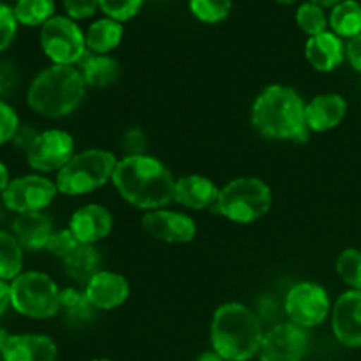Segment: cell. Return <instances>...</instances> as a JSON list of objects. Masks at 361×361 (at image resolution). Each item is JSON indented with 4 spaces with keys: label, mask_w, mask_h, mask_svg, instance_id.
I'll return each instance as SVG.
<instances>
[{
    "label": "cell",
    "mask_w": 361,
    "mask_h": 361,
    "mask_svg": "<svg viewBox=\"0 0 361 361\" xmlns=\"http://www.w3.org/2000/svg\"><path fill=\"white\" fill-rule=\"evenodd\" d=\"M120 196L141 210H161L175 201L171 171L150 155H126L116 162L111 178Z\"/></svg>",
    "instance_id": "6da1fadb"
},
{
    "label": "cell",
    "mask_w": 361,
    "mask_h": 361,
    "mask_svg": "<svg viewBox=\"0 0 361 361\" xmlns=\"http://www.w3.org/2000/svg\"><path fill=\"white\" fill-rule=\"evenodd\" d=\"M305 106L307 102L293 87L270 85L254 101L250 122L268 140L307 143L310 130L307 127Z\"/></svg>",
    "instance_id": "7a4b0ae2"
},
{
    "label": "cell",
    "mask_w": 361,
    "mask_h": 361,
    "mask_svg": "<svg viewBox=\"0 0 361 361\" xmlns=\"http://www.w3.org/2000/svg\"><path fill=\"white\" fill-rule=\"evenodd\" d=\"M264 331L252 309L238 302L222 303L210 324L212 349L224 361H249L257 356Z\"/></svg>",
    "instance_id": "3957f363"
},
{
    "label": "cell",
    "mask_w": 361,
    "mask_h": 361,
    "mask_svg": "<svg viewBox=\"0 0 361 361\" xmlns=\"http://www.w3.org/2000/svg\"><path fill=\"white\" fill-rule=\"evenodd\" d=\"M87 83L76 66L51 63L34 76L27 90V104L44 118L71 115L83 101Z\"/></svg>",
    "instance_id": "277c9868"
},
{
    "label": "cell",
    "mask_w": 361,
    "mask_h": 361,
    "mask_svg": "<svg viewBox=\"0 0 361 361\" xmlns=\"http://www.w3.org/2000/svg\"><path fill=\"white\" fill-rule=\"evenodd\" d=\"M118 159L102 148L74 154V157L56 173V189L66 196H83L104 187L113 178Z\"/></svg>",
    "instance_id": "5b68a950"
},
{
    "label": "cell",
    "mask_w": 361,
    "mask_h": 361,
    "mask_svg": "<svg viewBox=\"0 0 361 361\" xmlns=\"http://www.w3.org/2000/svg\"><path fill=\"white\" fill-rule=\"evenodd\" d=\"M271 189L256 176H240L219 190L214 210L236 224H252L268 214Z\"/></svg>",
    "instance_id": "8992f818"
},
{
    "label": "cell",
    "mask_w": 361,
    "mask_h": 361,
    "mask_svg": "<svg viewBox=\"0 0 361 361\" xmlns=\"http://www.w3.org/2000/svg\"><path fill=\"white\" fill-rule=\"evenodd\" d=\"M60 291L44 271H21L11 281L13 310L28 319H51L60 312Z\"/></svg>",
    "instance_id": "52a82bcc"
},
{
    "label": "cell",
    "mask_w": 361,
    "mask_h": 361,
    "mask_svg": "<svg viewBox=\"0 0 361 361\" xmlns=\"http://www.w3.org/2000/svg\"><path fill=\"white\" fill-rule=\"evenodd\" d=\"M44 55L56 66H78L87 56V41L80 25L69 16H53L39 34Z\"/></svg>",
    "instance_id": "ba28073f"
},
{
    "label": "cell",
    "mask_w": 361,
    "mask_h": 361,
    "mask_svg": "<svg viewBox=\"0 0 361 361\" xmlns=\"http://www.w3.org/2000/svg\"><path fill=\"white\" fill-rule=\"evenodd\" d=\"M56 194L59 189L53 180L39 173H32L11 180L0 200L7 210L20 215L44 212L55 201Z\"/></svg>",
    "instance_id": "9c48e42d"
},
{
    "label": "cell",
    "mask_w": 361,
    "mask_h": 361,
    "mask_svg": "<svg viewBox=\"0 0 361 361\" xmlns=\"http://www.w3.org/2000/svg\"><path fill=\"white\" fill-rule=\"evenodd\" d=\"M284 309L291 323L309 330L324 323L331 312V302L323 286L302 281L291 286L286 295Z\"/></svg>",
    "instance_id": "30bf717a"
},
{
    "label": "cell",
    "mask_w": 361,
    "mask_h": 361,
    "mask_svg": "<svg viewBox=\"0 0 361 361\" xmlns=\"http://www.w3.org/2000/svg\"><path fill=\"white\" fill-rule=\"evenodd\" d=\"M25 157L39 175L59 173L74 157V140L67 130L46 129L35 136Z\"/></svg>",
    "instance_id": "8fae6325"
},
{
    "label": "cell",
    "mask_w": 361,
    "mask_h": 361,
    "mask_svg": "<svg viewBox=\"0 0 361 361\" xmlns=\"http://www.w3.org/2000/svg\"><path fill=\"white\" fill-rule=\"evenodd\" d=\"M309 349V334L295 323H281L264 334L259 361H302Z\"/></svg>",
    "instance_id": "7c38bea8"
},
{
    "label": "cell",
    "mask_w": 361,
    "mask_h": 361,
    "mask_svg": "<svg viewBox=\"0 0 361 361\" xmlns=\"http://www.w3.org/2000/svg\"><path fill=\"white\" fill-rule=\"evenodd\" d=\"M141 226L152 238L164 243H189L196 238V222L182 212L152 210L141 217Z\"/></svg>",
    "instance_id": "4fadbf2b"
},
{
    "label": "cell",
    "mask_w": 361,
    "mask_h": 361,
    "mask_svg": "<svg viewBox=\"0 0 361 361\" xmlns=\"http://www.w3.org/2000/svg\"><path fill=\"white\" fill-rule=\"evenodd\" d=\"M331 330L345 348H361V291L342 293L331 307Z\"/></svg>",
    "instance_id": "5bb4252c"
},
{
    "label": "cell",
    "mask_w": 361,
    "mask_h": 361,
    "mask_svg": "<svg viewBox=\"0 0 361 361\" xmlns=\"http://www.w3.org/2000/svg\"><path fill=\"white\" fill-rule=\"evenodd\" d=\"M85 295L88 302L99 310H113L127 302L130 295L129 282L123 275L109 270H99L85 284Z\"/></svg>",
    "instance_id": "9a60e30c"
},
{
    "label": "cell",
    "mask_w": 361,
    "mask_h": 361,
    "mask_svg": "<svg viewBox=\"0 0 361 361\" xmlns=\"http://www.w3.org/2000/svg\"><path fill=\"white\" fill-rule=\"evenodd\" d=\"M69 229L83 245H95L108 238L113 229V215L102 204L88 203L80 207L69 221Z\"/></svg>",
    "instance_id": "2e32d148"
},
{
    "label": "cell",
    "mask_w": 361,
    "mask_h": 361,
    "mask_svg": "<svg viewBox=\"0 0 361 361\" xmlns=\"http://www.w3.org/2000/svg\"><path fill=\"white\" fill-rule=\"evenodd\" d=\"M59 348L55 341L42 334L11 335L0 353L2 361H56Z\"/></svg>",
    "instance_id": "e0dca14e"
},
{
    "label": "cell",
    "mask_w": 361,
    "mask_h": 361,
    "mask_svg": "<svg viewBox=\"0 0 361 361\" xmlns=\"http://www.w3.org/2000/svg\"><path fill=\"white\" fill-rule=\"evenodd\" d=\"M348 113V101L341 94H321L305 106V120L310 133H326L341 126Z\"/></svg>",
    "instance_id": "ac0fdd59"
},
{
    "label": "cell",
    "mask_w": 361,
    "mask_h": 361,
    "mask_svg": "<svg viewBox=\"0 0 361 361\" xmlns=\"http://www.w3.org/2000/svg\"><path fill=\"white\" fill-rule=\"evenodd\" d=\"M55 233L53 221L44 212H32V214H20L13 221V235L28 252L46 250L49 238Z\"/></svg>",
    "instance_id": "d6986e66"
},
{
    "label": "cell",
    "mask_w": 361,
    "mask_h": 361,
    "mask_svg": "<svg viewBox=\"0 0 361 361\" xmlns=\"http://www.w3.org/2000/svg\"><path fill=\"white\" fill-rule=\"evenodd\" d=\"M305 56L310 66L319 73H331L345 59V44L342 37L331 30H324L309 37L305 44Z\"/></svg>",
    "instance_id": "ffe728a7"
},
{
    "label": "cell",
    "mask_w": 361,
    "mask_h": 361,
    "mask_svg": "<svg viewBox=\"0 0 361 361\" xmlns=\"http://www.w3.org/2000/svg\"><path fill=\"white\" fill-rule=\"evenodd\" d=\"M219 187L214 180L203 175H187L176 180L175 201L190 210H207L214 208L219 197Z\"/></svg>",
    "instance_id": "44dd1931"
},
{
    "label": "cell",
    "mask_w": 361,
    "mask_h": 361,
    "mask_svg": "<svg viewBox=\"0 0 361 361\" xmlns=\"http://www.w3.org/2000/svg\"><path fill=\"white\" fill-rule=\"evenodd\" d=\"M87 87L108 88L116 83L120 78V63L109 55H94L87 53L83 60L78 63Z\"/></svg>",
    "instance_id": "7402d4cb"
},
{
    "label": "cell",
    "mask_w": 361,
    "mask_h": 361,
    "mask_svg": "<svg viewBox=\"0 0 361 361\" xmlns=\"http://www.w3.org/2000/svg\"><path fill=\"white\" fill-rule=\"evenodd\" d=\"M123 37V25L111 18H101L95 20L85 32L88 53L94 55H108L113 49L118 48Z\"/></svg>",
    "instance_id": "603a6c76"
},
{
    "label": "cell",
    "mask_w": 361,
    "mask_h": 361,
    "mask_svg": "<svg viewBox=\"0 0 361 361\" xmlns=\"http://www.w3.org/2000/svg\"><path fill=\"white\" fill-rule=\"evenodd\" d=\"M62 263L63 270H66V274L69 277L87 284L99 271V267H101V254L97 252V249L94 245H83V243H80L66 259H62Z\"/></svg>",
    "instance_id": "cb8c5ba5"
},
{
    "label": "cell",
    "mask_w": 361,
    "mask_h": 361,
    "mask_svg": "<svg viewBox=\"0 0 361 361\" xmlns=\"http://www.w3.org/2000/svg\"><path fill=\"white\" fill-rule=\"evenodd\" d=\"M328 23L331 32L338 37H356L361 34V6L356 0H342L341 4L331 7Z\"/></svg>",
    "instance_id": "d4e9b609"
},
{
    "label": "cell",
    "mask_w": 361,
    "mask_h": 361,
    "mask_svg": "<svg viewBox=\"0 0 361 361\" xmlns=\"http://www.w3.org/2000/svg\"><path fill=\"white\" fill-rule=\"evenodd\" d=\"M23 247L13 233L0 229V281H14L23 271Z\"/></svg>",
    "instance_id": "484cf974"
},
{
    "label": "cell",
    "mask_w": 361,
    "mask_h": 361,
    "mask_svg": "<svg viewBox=\"0 0 361 361\" xmlns=\"http://www.w3.org/2000/svg\"><path fill=\"white\" fill-rule=\"evenodd\" d=\"M18 23L25 27H42L55 16L53 0H18L13 7Z\"/></svg>",
    "instance_id": "4316f807"
},
{
    "label": "cell",
    "mask_w": 361,
    "mask_h": 361,
    "mask_svg": "<svg viewBox=\"0 0 361 361\" xmlns=\"http://www.w3.org/2000/svg\"><path fill=\"white\" fill-rule=\"evenodd\" d=\"M60 312L73 323H87L94 312V305L88 302L85 291L67 288L60 291Z\"/></svg>",
    "instance_id": "83f0119b"
},
{
    "label": "cell",
    "mask_w": 361,
    "mask_h": 361,
    "mask_svg": "<svg viewBox=\"0 0 361 361\" xmlns=\"http://www.w3.org/2000/svg\"><path fill=\"white\" fill-rule=\"evenodd\" d=\"M337 275L345 286L351 289H360L361 291V250L349 247L344 249L337 257L335 264Z\"/></svg>",
    "instance_id": "f1b7e54d"
},
{
    "label": "cell",
    "mask_w": 361,
    "mask_h": 361,
    "mask_svg": "<svg viewBox=\"0 0 361 361\" xmlns=\"http://www.w3.org/2000/svg\"><path fill=\"white\" fill-rule=\"evenodd\" d=\"M233 0H189V9L203 23H221L229 16Z\"/></svg>",
    "instance_id": "f546056e"
},
{
    "label": "cell",
    "mask_w": 361,
    "mask_h": 361,
    "mask_svg": "<svg viewBox=\"0 0 361 361\" xmlns=\"http://www.w3.org/2000/svg\"><path fill=\"white\" fill-rule=\"evenodd\" d=\"M296 23L309 37H312L326 30L328 18L323 7L307 0L296 9Z\"/></svg>",
    "instance_id": "4dcf8cb0"
},
{
    "label": "cell",
    "mask_w": 361,
    "mask_h": 361,
    "mask_svg": "<svg viewBox=\"0 0 361 361\" xmlns=\"http://www.w3.org/2000/svg\"><path fill=\"white\" fill-rule=\"evenodd\" d=\"M143 2L145 0H99V9L106 18L123 23L140 13Z\"/></svg>",
    "instance_id": "1f68e13d"
},
{
    "label": "cell",
    "mask_w": 361,
    "mask_h": 361,
    "mask_svg": "<svg viewBox=\"0 0 361 361\" xmlns=\"http://www.w3.org/2000/svg\"><path fill=\"white\" fill-rule=\"evenodd\" d=\"M80 245V242L76 240V236L73 235L69 228L66 229H56L55 233L49 238L48 245H46V250H48L51 256L60 257V259H66L71 252H73L76 247Z\"/></svg>",
    "instance_id": "d6a6232c"
},
{
    "label": "cell",
    "mask_w": 361,
    "mask_h": 361,
    "mask_svg": "<svg viewBox=\"0 0 361 361\" xmlns=\"http://www.w3.org/2000/svg\"><path fill=\"white\" fill-rule=\"evenodd\" d=\"M20 126V116H18L16 109L9 102L0 99V147L13 141Z\"/></svg>",
    "instance_id": "836d02e7"
},
{
    "label": "cell",
    "mask_w": 361,
    "mask_h": 361,
    "mask_svg": "<svg viewBox=\"0 0 361 361\" xmlns=\"http://www.w3.org/2000/svg\"><path fill=\"white\" fill-rule=\"evenodd\" d=\"M16 30L18 20L14 16L13 7L0 2V53L9 48L11 42L16 37Z\"/></svg>",
    "instance_id": "e575fe53"
},
{
    "label": "cell",
    "mask_w": 361,
    "mask_h": 361,
    "mask_svg": "<svg viewBox=\"0 0 361 361\" xmlns=\"http://www.w3.org/2000/svg\"><path fill=\"white\" fill-rule=\"evenodd\" d=\"M63 9L71 20H87L99 9V0H62Z\"/></svg>",
    "instance_id": "d590c367"
},
{
    "label": "cell",
    "mask_w": 361,
    "mask_h": 361,
    "mask_svg": "<svg viewBox=\"0 0 361 361\" xmlns=\"http://www.w3.org/2000/svg\"><path fill=\"white\" fill-rule=\"evenodd\" d=\"M18 80H20V76H18V69L14 67V63L0 59V99L16 87Z\"/></svg>",
    "instance_id": "8d00e7d4"
},
{
    "label": "cell",
    "mask_w": 361,
    "mask_h": 361,
    "mask_svg": "<svg viewBox=\"0 0 361 361\" xmlns=\"http://www.w3.org/2000/svg\"><path fill=\"white\" fill-rule=\"evenodd\" d=\"M147 148V137L140 129H129L123 136V150L127 155H141Z\"/></svg>",
    "instance_id": "74e56055"
},
{
    "label": "cell",
    "mask_w": 361,
    "mask_h": 361,
    "mask_svg": "<svg viewBox=\"0 0 361 361\" xmlns=\"http://www.w3.org/2000/svg\"><path fill=\"white\" fill-rule=\"evenodd\" d=\"M345 59L355 71L361 73V34L349 39L345 44Z\"/></svg>",
    "instance_id": "f35d334b"
},
{
    "label": "cell",
    "mask_w": 361,
    "mask_h": 361,
    "mask_svg": "<svg viewBox=\"0 0 361 361\" xmlns=\"http://www.w3.org/2000/svg\"><path fill=\"white\" fill-rule=\"evenodd\" d=\"M39 133H35L34 129H30V127H25V126H20V129H18L16 136L13 137V141L11 143L14 145V147L18 148V150H23L25 154H27V150L30 148L32 141L35 140V136H37Z\"/></svg>",
    "instance_id": "ab89813d"
},
{
    "label": "cell",
    "mask_w": 361,
    "mask_h": 361,
    "mask_svg": "<svg viewBox=\"0 0 361 361\" xmlns=\"http://www.w3.org/2000/svg\"><path fill=\"white\" fill-rule=\"evenodd\" d=\"M9 309H13V303H11V282L0 281V317Z\"/></svg>",
    "instance_id": "60d3db41"
},
{
    "label": "cell",
    "mask_w": 361,
    "mask_h": 361,
    "mask_svg": "<svg viewBox=\"0 0 361 361\" xmlns=\"http://www.w3.org/2000/svg\"><path fill=\"white\" fill-rule=\"evenodd\" d=\"M9 182H11L9 169H7V166L0 161V196H2V192L6 190V187L9 185Z\"/></svg>",
    "instance_id": "b9f144b4"
},
{
    "label": "cell",
    "mask_w": 361,
    "mask_h": 361,
    "mask_svg": "<svg viewBox=\"0 0 361 361\" xmlns=\"http://www.w3.org/2000/svg\"><path fill=\"white\" fill-rule=\"evenodd\" d=\"M194 361H224L221 358V356L217 355V353L214 351V349H212V351H204V353H201L200 356H197L196 360Z\"/></svg>",
    "instance_id": "7bdbcfd3"
},
{
    "label": "cell",
    "mask_w": 361,
    "mask_h": 361,
    "mask_svg": "<svg viewBox=\"0 0 361 361\" xmlns=\"http://www.w3.org/2000/svg\"><path fill=\"white\" fill-rule=\"evenodd\" d=\"M309 2L317 4V6H321L324 9V7H335L337 4H341L342 0H309Z\"/></svg>",
    "instance_id": "ee69618b"
},
{
    "label": "cell",
    "mask_w": 361,
    "mask_h": 361,
    "mask_svg": "<svg viewBox=\"0 0 361 361\" xmlns=\"http://www.w3.org/2000/svg\"><path fill=\"white\" fill-rule=\"evenodd\" d=\"M9 337H11L9 331H7L4 326H0V353H2V349L6 348V344H7V341H9Z\"/></svg>",
    "instance_id": "f6af8a7d"
},
{
    "label": "cell",
    "mask_w": 361,
    "mask_h": 361,
    "mask_svg": "<svg viewBox=\"0 0 361 361\" xmlns=\"http://www.w3.org/2000/svg\"><path fill=\"white\" fill-rule=\"evenodd\" d=\"M277 4H282V6H291V4L298 2V0H275Z\"/></svg>",
    "instance_id": "bcb514c9"
},
{
    "label": "cell",
    "mask_w": 361,
    "mask_h": 361,
    "mask_svg": "<svg viewBox=\"0 0 361 361\" xmlns=\"http://www.w3.org/2000/svg\"><path fill=\"white\" fill-rule=\"evenodd\" d=\"M90 361H111V360H106V358H95V360H90Z\"/></svg>",
    "instance_id": "7dc6e473"
},
{
    "label": "cell",
    "mask_w": 361,
    "mask_h": 361,
    "mask_svg": "<svg viewBox=\"0 0 361 361\" xmlns=\"http://www.w3.org/2000/svg\"><path fill=\"white\" fill-rule=\"evenodd\" d=\"M0 361H2V360H0Z\"/></svg>",
    "instance_id": "c3c4849f"
}]
</instances>
